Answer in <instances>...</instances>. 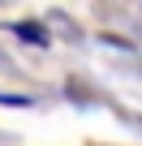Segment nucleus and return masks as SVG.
Masks as SVG:
<instances>
[]
</instances>
